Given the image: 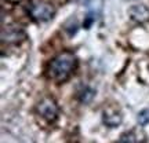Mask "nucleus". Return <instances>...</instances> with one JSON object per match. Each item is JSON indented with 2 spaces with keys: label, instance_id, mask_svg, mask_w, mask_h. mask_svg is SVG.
Segmentation results:
<instances>
[{
  "label": "nucleus",
  "instance_id": "1",
  "mask_svg": "<svg viewBox=\"0 0 149 143\" xmlns=\"http://www.w3.org/2000/svg\"><path fill=\"white\" fill-rule=\"evenodd\" d=\"M76 68V57L73 53L65 51L51 61L48 74L55 81H65Z\"/></svg>",
  "mask_w": 149,
  "mask_h": 143
},
{
  "label": "nucleus",
  "instance_id": "3",
  "mask_svg": "<svg viewBox=\"0 0 149 143\" xmlns=\"http://www.w3.org/2000/svg\"><path fill=\"white\" fill-rule=\"evenodd\" d=\"M37 111L47 121H55V118L58 116V106L53 98H44L39 102Z\"/></svg>",
  "mask_w": 149,
  "mask_h": 143
},
{
  "label": "nucleus",
  "instance_id": "4",
  "mask_svg": "<svg viewBox=\"0 0 149 143\" xmlns=\"http://www.w3.org/2000/svg\"><path fill=\"white\" fill-rule=\"evenodd\" d=\"M24 39V32L19 26H7L1 30V40L7 43H18Z\"/></svg>",
  "mask_w": 149,
  "mask_h": 143
},
{
  "label": "nucleus",
  "instance_id": "8",
  "mask_svg": "<svg viewBox=\"0 0 149 143\" xmlns=\"http://www.w3.org/2000/svg\"><path fill=\"white\" fill-rule=\"evenodd\" d=\"M138 122H139V125H146V124H149V110L148 109L141 110L138 113Z\"/></svg>",
  "mask_w": 149,
  "mask_h": 143
},
{
  "label": "nucleus",
  "instance_id": "7",
  "mask_svg": "<svg viewBox=\"0 0 149 143\" xmlns=\"http://www.w3.org/2000/svg\"><path fill=\"white\" fill-rule=\"evenodd\" d=\"M94 98V90H91L90 87H83L81 91H79V101L81 103H88Z\"/></svg>",
  "mask_w": 149,
  "mask_h": 143
},
{
  "label": "nucleus",
  "instance_id": "6",
  "mask_svg": "<svg viewBox=\"0 0 149 143\" xmlns=\"http://www.w3.org/2000/svg\"><path fill=\"white\" fill-rule=\"evenodd\" d=\"M104 122L107 124L108 127L111 128H115L117 127L120 122H122V116L116 113V111H105L104 113Z\"/></svg>",
  "mask_w": 149,
  "mask_h": 143
},
{
  "label": "nucleus",
  "instance_id": "2",
  "mask_svg": "<svg viewBox=\"0 0 149 143\" xmlns=\"http://www.w3.org/2000/svg\"><path fill=\"white\" fill-rule=\"evenodd\" d=\"M28 12L35 21L44 22L53 18L54 8L51 4L44 1H31L28 4Z\"/></svg>",
  "mask_w": 149,
  "mask_h": 143
},
{
  "label": "nucleus",
  "instance_id": "5",
  "mask_svg": "<svg viewBox=\"0 0 149 143\" xmlns=\"http://www.w3.org/2000/svg\"><path fill=\"white\" fill-rule=\"evenodd\" d=\"M128 14L131 17V19H134V21H137V22H145L149 19V8L142 4L133 6L128 10Z\"/></svg>",
  "mask_w": 149,
  "mask_h": 143
},
{
  "label": "nucleus",
  "instance_id": "9",
  "mask_svg": "<svg viewBox=\"0 0 149 143\" xmlns=\"http://www.w3.org/2000/svg\"><path fill=\"white\" fill-rule=\"evenodd\" d=\"M119 143H137V140H135V136L133 132H126L120 136Z\"/></svg>",
  "mask_w": 149,
  "mask_h": 143
}]
</instances>
